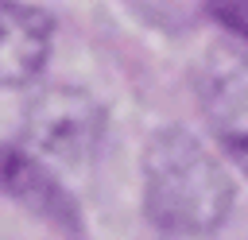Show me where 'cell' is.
Segmentation results:
<instances>
[{
  "instance_id": "6da1fadb",
  "label": "cell",
  "mask_w": 248,
  "mask_h": 240,
  "mask_svg": "<svg viewBox=\"0 0 248 240\" xmlns=\"http://www.w3.org/2000/svg\"><path fill=\"white\" fill-rule=\"evenodd\" d=\"M143 209L163 232L209 236L232 209V182L190 132L163 128L143 151Z\"/></svg>"
},
{
  "instance_id": "8992f818",
  "label": "cell",
  "mask_w": 248,
  "mask_h": 240,
  "mask_svg": "<svg viewBox=\"0 0 248 240\" xmlns=\"http://www.w3.org/2000/svg\"><path fill=\"white\" fill-rule=\"evenodd\" d=\"M209 12L221 27H229L248 43V0H209Z\"/></svg>"
},
{
  "instance_id": "5b68a950",
  "label": "cell",
  "mask_w": 248,
  "mask_h": 240,
  "mask_svg": "<svg viewBox=\"0 0 248 240\" xmlns=\"http://www.w3.org/2000/svg\"><path fill=\"white\" fill-rule=\"evenodd\" d=\"M54 23L43 8L0 0V81L8 89L31 85L50 54Z\"/></svg>"
},
{
  "instance_id": "7a4b0ae2",
  "label": "cell",
  "mask_w": 248,
  "mask_h": 240,
  "mask_svg": "<svg viewBox=\"0 0 248 240\" xmlns=\"http://www.w3.org/2000/svg\"><path fill=\"white\" fill-rule=\"evenodd\" d=\"M105 135V112L101 105L74 85H50L31 97L23 108V143L35 155H46L54 163L78 166L85 163Z\"/></svg>"
},
{
  "instance_id": "3957f363",
  "label": "cell",
  "mask_w": 248,
  "mask_h": 240,
  "mask_svg": "<svg viewBox=\"0 0 248 240\" xmlns=\"http://www.w3.org/2000/svg\"><path fill=\"white\" fill-rule=\"evenodd\" d=\"M194 89L209 132L248 174V50L213 43L198 62Z\"/></svg>"
},
{
  "instance_id": "277c9868",
  "label": "cell",
  "mask_w": 248,
  "mask_h": 240,
  "mask_svg": "<svg viewBox=\"0 0 248 240\" xmlns=\"http://www.w3.org/2000/svg\"><path fill=\"white\" fill-rule=\"evenodd\" d=\"M4 190L39 221L62 228V232H78L81 228V213L78 201L70 197V190L54 178V170L27 147H8L4 155Z\"/></svg>"
}]
</instances>
